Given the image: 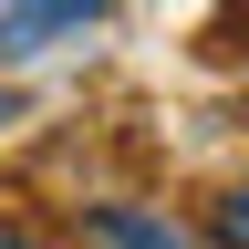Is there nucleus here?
Instances as JSON below:
<instances>
[{
	"instance_id": "f257e3e1",
	"label": "nucleus",
	"mask_w": 249,
	"mask_h": 249,
	"mask_svg": "<svg viewBox=\"0 0 249 249\" xmlns=\"http://www.w3.org/2000/svg\"><path fill=\"white\" fill-rule=\"evenodd\" d=\"M104 0H11L0 11V52H52L62 31H83Z\"/></svg>"
},
{
	"instance_id": "f03ea898",
	"label": "nucleus",
	"mask_w": 249,
	"mask_h": 249,
	"mask_svg": "<svg viewBox=\"0 0 249 249\" xmlns=\"http://www.w3.org/2000/svg\"><path fill=\"white\" fill-rule=\"evenodd\" d=\"M104 249H187V239H166V229L135 218V208H114V218H104Z\"/></svg>"
},
{
	"instance_id": "7ed1b4c3",
	"label": "nucleus",
	"mask_w": 249,
	"mask_h": 249,
	"mask_svg": "<svg viewBox=\"0 0 249 249\" xmlns=\"http://www.w3.org/2000/svg\"><path fill=\"white\" fill-rule=\"evenodd\" d=\"M229 249H249V187L229 197Z\"/></svg>"
},
{
	"instance_id": "20e7f679",
	"label": "nucleus",
	"mask_w": 249,
	"mask_h": 249,
	"mask_svg": "<svg viewBox=\"0 0 249 249\" xmlns=\"http://www.w3.org/2000/svg\"><path fill=\"white\" fill-rule=\"evenodd\" d=\"M0 124H11V104H0Z\"/></svg>"
}]
</instances>
